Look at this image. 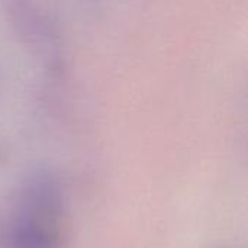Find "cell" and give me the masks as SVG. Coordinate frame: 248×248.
I'll use <instances>...</instances> for the list:
<instances>
[{"label":"cell","instance_id":"cell-1","mask_svg":"<svg viewBox=\"0 0 248 248\" xmlns=\"http://www.w3.org/2000/svg\"><path fill=\"white\" fill-rule=\"evenodd\" d=\"M65 214L58 186L39 180L28 186L16 209L12 248H61Z\"/></svg>","mask_w":248,"mask_h":248}]
</instances>
